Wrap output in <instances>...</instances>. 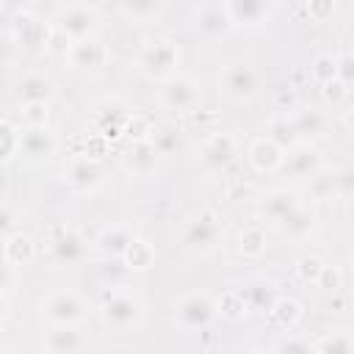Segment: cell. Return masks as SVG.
<instances>
[{
	"label": "cell",
	"instance_id": "52a82bcc",
	"mask_svg": "<svg viewBox=\"0 0 354 354\" xmlns=\"http://www.w3.org/2000/svg\"><path fill=\"white\" fill-rule=\"evenodd\" d=\"M50 257L55 266L77 268L91 257V243L75 227H58L55 235L50 238Z\"/></svg>",
	"mask_w": 354,
	"mask_h": 354
},
{
	"label": "cell",
	"instance_id": "44dd1931",
	"mask_svg": "<svg viewBox=\"0 0 354 354\" xmlns=\"http://www.w3.org/2000/svg\"><path fill=\"white\" fill-rule=\"evenodd\" d=\"M301 315H304V310H301V301L299 299H293V296H277L274 304L266 310V324H268L271 332L285 335V332H293L296 329V324L301 321Z\"/></svg>",
	"mask_w": 354,
	"mask_h": 354
},
{
	"label": "cell",
	"instance_id": "7bdbcfd3",
	"mask_svg": "<svg viewBox=\"0 0 354 354\" xmlns=\"http://www.w3.org/2000/svg\"><path fill=\"white\" fill-rule=\"evenodd\" d=\"M155 133V124L141 116V113H130L127 124H124V136H130V141H138V138H152Z\"/></svg>",
	"mask_w": 354,
	"mask_h": 354
},
{
	"label": "cell",
	"instance_id": "db71d44e",
	"mask_svg": "<svg viewBox=\"0 0 354 354\" xmlns=\"http://www.w3.org/2000/svg\"><path fill=\"white\" fill-rule=\"evenodd\" d=\"M33 0H0V8L8 14H19V11H30Z\"/></svg>",
	"mask_w": 354,
	"mask_h": 354
},
{
	"label": "cell",
	"instance_id": "9a60e30c",
	"mask_svg": "<svg viewBox=\"0 0 354 354\" xmlns=\"http://www.w3.org/2000/svg\"><path fill=\"white\" fill-rule=\"evenodd\" d=\"M55 149H58V138L47 124L19 127V155L30 160H41V158L55 155Z\"/></svg>",
	"mask_w": 354,
	"mask_h": 354
},
{
	"label": "cell",
	"instance_id": "2e32d148",
	"mask_svg": "<svg viewBox=\"0 0 354 354\" xmlns=\"http://www.w3.org/2000/svg\"><path fill=\"white\" fill-rule=\"evenodd\" d=\"M246 160H249V166H252L254 171H260V174H274V171L282 169L285 149H282L279 144H274V141L263 133V136H257V138L249 141V147H246Z\"/></svg>",
	"mask_w": 354,
	"mask_h": 354
},
{
	"label": "cell",
	"instance_id": "d590c367",
	"mask_svg": "<svg viewBox=\"0 0 354 354\" xmlns=\"http://www.w3.org/2000/svg\"><path fill=\"white\" fill-rule=\"evenodd\" d=\"M163 0H122V14L133 22H149L160 14Z\"/></svg>",
	"mask_w": 354,
	"mask_h": 354
},
{
	"label": "cell",
	"instance_id": "603a6c76",
	"mask_svg": "<svg viewBox=\"0 0 354 354\" xmlns=\"http://www.w3.org/2000/svg\"><path fill=\"white\" fill-rule=\"evenodd\" d=\"M290 119H293L301 141H315L329 133V116H326V111H321L315 105H296L290 111Z\"/></svg>",
	"mask_w": 354,
	"mask_h": 354
},
{
	"label": "cell",
	"instance_id": "4fadbf2b",
	"mask_svg": "<svg viewBox=\"0 0 354 354\" xmlns=\"http://www.w3.org/2000/svg\"><path fill=\"white\" fill-rule=\"evenodd\" d=\"M238 160V141L230 133H210L199 147V163L207 171H224Z\"/></svg>",
	"mask_w": 354,
	"mask_h": 354
},
{
	"label": "cell",
	"instance_id": "bcb514c9",
	"mask_svg": "<svg viewBox=\"0 0 354 354\" xmlns=\"http://www.w3.org/2000/svg\"><path fill=\"white\" fill-rule=\"evenodd\" d=\"M335 77L343 86L351 88V83H354V55L348 50H343L340 55H335Z\"/></svg>",
	"mask_w": 354,
	"mask_h": 354
},
{
	"label": "cell",
	"instance_id": "4dcf8cb0",
	"mask_svg": "<svg viewBox=\"0 0 354 354\" xmlns=\"http://www.w3.org/2000/svg\"><path fill=\"white\" fill-rule=\"evenodd\" d=\"M266 249H268V235H266L263 224H249V227L241 230V235H238V252L243 257L257 260V257L266 254Z\"/></svg>",
	"mask_w": 354,
	"mask_h": 354
},
{
	"label": "cell",
	"instance_id": "f6af8a7d",
	"mask_svg": "<svg viewBox=\"0 0 354 354\" xmlns=\"http://www.w3.org/2000/svg\"><path fill=\"white\" fill-rule=\"evenodd\" d=\"M152 144L158 147L160 155H171V152L180 149V130H174V127L155 130V133H152Z\"/></svg>",
	"mask_w": 354,
	"mask_h": 354
},
{
	"label": "cell",
	"instance_id": "30bf717a",
	"mask_svg": "<svg viewBox=\"0 0 354 354\" xmlns=\"http://www.w3.org/2000/svg\"><path fill=\"white\" fill-rule=\"evenodd\" d=\"M130 108L119 100V97H105L94 105V113H91V130L100 133L102 138L108 141H116L119 136H124V124L130 119Z\"/></svg>",
	"mask_w": 354,
	"mask_h": 354
},
{
	"label": "cell",
	"instance_id": "7402d4cb",
	"mask_svg": "<svg viewBox=\"0 0 354 354\" xmlns=\"http://www.w3.org/2000/svg\"><path fill=\"white\" fill-rule=\"evenodd\" d=\"M55 28L69 39L77 41L88 33H94V11L86 6H69L55 17Z\"/></svg>",
	"mask_w": 354,
	"mask_h": 354
},
{
	"label": "cell",
	"instance_id": "ac0fdd59",
	"mask_svg": "<svg viewBox=\"0 0 354 354\" xmlns=\"http://www.w3.org/2000/svg\"><path fill=\"white\" fill-rule=\"evenodd\" d=\"M321 166H324V155H321L318 147L310 144V141H301V144H296L293 149H288V152H285V160H282V169H285L290 177H299V180H307V177L315 174Z\"/></svg>",
	"mask_w": 354,
	"mask_h": 354
},
{
	"label": "cell",
	"instance_id": "7c38bea8",
	"mask_svg": "<svg viewBox=\"0 0 354 354\" xmlns=\"http://www.w3.org/2000/svg\"><path fill=\"white\" fill-rule=\"evenodd\" d=\"M64 183L72 194H94L102 185V160L72 155L64 166Z\"/></svg>",
	"mask_w": 354,
	"mask_h": 354
},
{
	"label": "cell",
	"instance_id": "1f68e13d",
	"mask_svg": "<svg viewBox=\"0 0 354 354\" xmlns=\"http://www.w3.org/2000/svg\"><path fill=\"white\" fill-rule=\"evenodd\" d=\"M122 263L130 268V274L149 268V266L155 263V249H152V243H149L147 238L136 235V238L127 243V249H124V254H122Z\"/></svg>",
	"mask_w": 354,
	"mask_h": 354
},
{
	"label": "cell",
	"instance_id": "9f6ffc18",
	"mask_svg": "<svg viewBox=\"0 0 354 354\" xmlns=\"http://www.w3.org/2000/svg\"><path fill=\"white\" fill-rule=\"evenodd\" d=\"M105 0H86V8H100Z\"/></svg>",
	"mask_w": 354,
	"mask_h": 354
},
{
	"label": "cell",
	"instance_id": "ab89813d",
	"mask_svg": "<svg viewBox=\"0 0 354 354\" xmlns=\"http://www.w3.org/2000/svg\"><path fill=\"white\" fill-rule=\"evenodd\" d=\"M321 94H324V100H326V105H329L332 111H340V108L348 102L351 88H348V86H343L337 77H332V80L321 83Z\"/></svg>",
	"mask_w": 354,
	"mask_h": 354
},
{
	"label": "cell",
	"instance_id": "484cf974",
	"mask_svg": "<svg viewBox=\"0 0 354 354\" xmlns=\"http://www.w3.org/2000/svg\"><path fill=\"white\" fill-rule=\"evenodd\" d=\"M315 224H318V216H315V210H310L307 205H296L288 216H282L274 227L279 230V235H285V238H304V235H310L313 230H315Z\"/></svg>",
	"mask_w": 354,
	"mask_h": 354
},
{
	"label": "cell",
	"instance_id": "e0dca14e",
	"mask_svg": "<svg viewBox=\"0 0 354 354\" xmlns=\"http://www.w3.org/2000/svg\"><path fill=\"white\" fill-rule=\"evenodd\" d=\"M160 158L163 155L158 152V147L152 144V138H138V141H130V147L122 155V163H124L127 174H133V177H149L158 169Z\"/></svg>",
	"mask_w": 354,
	"mask_h": 354
},
{
	"label": "cell",
	"instance_id": "b9f144b4",
	"mask_svg": "<svg viewBox=\"0 0 354 354\" xmlns=\"http://www.w3.org/2000/svg\"><path fill=\"white\" fill-rule=\"evenodd\" d=\"M108 149H111V141L108 138H102L100 133H88L86 138H83V147H80V152L77 155H86V158H94V160H102L105 155H108Z\"/></svg>",
	"mask_w": 354,
	"mask_h": 354
},
{
	"label": "cell",
	"instance_id": "ffe728a7",
	"mask_svg": "<svg viewBox=\"0 0 354 354\" xmlns=\"http://www.w3.org/2000/svg\"><path fill=\"white\" fill-rule=\"evenodd\" d=\"M194 25H196V33H199L205 41H218V39H224V36H230V33L235 30L221 3L202 6V8L196 11V22H194Z\"/></svg>",
	"mask_w": 354,
	"mask_h": 354
},
{
	"label": "cell",
	"instance_id": "6f0895ef",
	"mask_svg": "<svg viewBox=\"0 0 354 354\" xmlns=\"http://www.w3.org/2000/svg\"><path fill=\"white\" fill-rule=\"evenodd\" d=\"M3 72H6V58H0V80H3Z\"/></svg>",
	"mask_w": 354,
	"mask_h": 354
},
{
	"label": "cell",
	"instance_id": "9c48e42d",
	"mask_svg": "<svg viewBox=\"0 0 354 354\" xmlns=\"http://www.w3.org/2000/svg\"><path fill=\"white\" fill-rule=\"evenodd\" d=\"M224 238V224L218 218V213L213 210H199L183 230V243L194 252H213Z\"/></svg>",
	"mask_w": 354,
	"mask_h": 354
},
{
	"label": "cell",
	"instance_id": "8fae6325",
	"mask_svg": "<svg viewBox=\"0 0 354 354\" xmlns=\"http://www.w3.org/2000/svg\"><path fill=\"white\" fill-rule=\"evenodd\" d=\"M64 58H66V64L75 66V69H83V72H100V69L111 61V50H108V44H105L100 36L88 33V36L72 41V44L66 47Z\"/></svg>",
	"mask_w": 354,
	"mask_h": 354
},
{
	"label": "cell",
	"instance_id": "e575fe53",
	"mask_svg": "<svg viewBox=\"0 0 354 354\" xmlns=\"http://www.w3.org/2000/svg\"><path fill=\"white\" fill-rule=\"evenodd\" d=\"M241 290H243L246 307H249V310H260V313H266V310L274 304V299L279 296L271 282H252V285H246V288H241Z\"/></svg>",
	"mask_w": 354,
	"mask_h": 354
},
{
	"label": "cell",
	"instance_id": "d6986e66",
	"mask_svg": "<svg viewBox=\"0 0 354 354\" xmlns=\"http://www.w3.org/2000/svg\"><path fill=\"white\" fill-rule=\"evenodd\" d=\"M86 346H88V337L80 332V324H66V326L50 324V332L41 337V348L50 354H72Z\"/></svg>",
	"mask_w": 354,
	"mask_h": 354
},
{
	"label": "cell",
	"instance_id": "f907efd6",
	"mask_svg": "<svg viewBox=\"0 0 354 354\" xmlns=\"http://www.w3.org/2000/svg\"><path fill=\"white\" fill-rule=\"evenodd\" d=\"M354 191V171L351 169H337V196L348 199Z\"/></svg>",
	"mask_w": 354,
	"mask_h": 354
},
{
	"label": "cell",
	"instance_id": "816d5d0a",
	"mask_svg": "<svg viewBox=\"0 0 354 354\" xmlns=\"http://www.w3.org/2000/svg\"><path fill=\"white\" fill-rule=\"evenodd\" d=\"M14 285H17V268H14V266H8V263L0 257V293L11 290Z\"/></svg>",
	"mask_w": 354,
	"mask_h": 354
},
{
	"label": "cell",
	"instance_id": "ee69618b",
	"mask_svg": "<svg viewBox=\"0 0 354 354\" xmlns=\"http://www.w3.org/2000/svg\"><path fill=\"white\" fill-rule=\"evenodd\" d=\"M315 288H321V290H326V293H337V290L343 288V271H340L337 266L324 263V268H321V274H318V279H315Z\"/></svg>",
	"mask_w": 354,
	"mask_h": 354
},
{
	"label": "cell",
	"instance_id": "11a10c76",
	"mask_svg": "<svg viewBox=\"0 0 354 354\" xmlns=\"http://www.w3.org/2000/svg\"><path fill=\"white\" fill-rule=\"evenodd\" d=\"M6 315H8V299H6V293H0V324L6 321Z\"/></svg>",
	"mask_w": 354,
	"mask_h": 354
},
{
	"label": "cell",
	"instance_id": "8d00e7d4",
	"mask_svg": "<svg viewBox=\"0 0 354 354\" xmlns=\"http://www.w3.org/2000/svg\"><path fill=\"white\" fill-rule=\"evenodd\" d=\"M19 155V127L8 119H0V166Z\"/></svg>",
	"mask_w": 354,
	"mask_h": 354
},
{
	"label": "cell",
	"instance_id": "f1b7e54d",
	"mask_svg": "<svg viewBox=\"0 0 354 354\" xmlns=\"http://www.w3.org/2000/svg\"><path fill=\"white\" fill-rule=\"evenodd\" d=\"M266 136H268L274 144H279L285 152L293 149L296 144H301V136H299V130H296L290 113H277V116L266 124Z\"/></svg>",
	"mask_w": 354,
	"mask_h": 354
},
{
	"label": "cell",
	"instance_id": "7dc6e473",
	"mask_svg": "<svg viewBox=\"0 0 354 354\" xmlns=\"http://www.w3.org/2000/svg\"><path fill=\"white\" fill-rule=\"evenodd\" d=\"M271 348H274V351H288V354H293V351H299V354H310V351H313V343H310L307 337H296V335L285 332V337L277 340Z\"/></svg>",
	"mask_w": 354,
	"mask_h": 354
},
{
	"label": "cell",
	"instance_id": "f35d334b",
	"mask_svg": "<svg viewBox=\"0 0 354 354\" xmlns=\"http://www.w3.org/2000/svg\"><path fill=\"white\" fill-rule=\"evenodd\" d=\"M332 77H335V55L332 53H318L313 58V64H310V80L315 86H321V83H326Z\"/></svg>",
	"mask_w": 354,
	"mask_h": 354
},
{
	"label": "cell",
	"instance_id": "60d3db41",
	"mask_svg": "<svg viewBox=\"0 0 354 354\" xmlns=\"http://www.w3.org/2000/svg\"><path fill=\"white\" fill-rule=\"evenodd\" d=\"M19 119H22V127L47 124V119H50V102H22Z\"/></svg>",
	"mask_w": 354,
	"mask_h": 354
},
{
	"label": "cell",
	"instance_id": "6da1fadb",
	"mask_svg": "<svg viewBox=\"0 0 354 354\" xmlns=\"http://www.w3.org/2000/svg\"><path fill=\"white\" fill-rule=\"evenodd\" d=\"M100 318L113 332H133L144 318L141 299L127 285H111L100 299Z\"/></svg>",
	"mask_w": 354,
	"mask_h": 354
},
{
	"label": "cell",
	"instance_id": "d6a6232c",
	"mask_svg": "<svg viewBox=\"0 0 354 354\" xmlns=\"http://www.w3.org/2000/svg\"><path fill=\"white\" fill-rule=\"evenodd\" d=\"M216 310L221 318L227 321H241L249 315V307H246V299H243V290L241 288H227L221 290V296L216 299Z\"/></svg>",
	"mask_w": 354,
	"mask_h": 354
},
{
	"label": "cell",
	"instance_id": "5b68a950",
	"mask_svg": "<svg viewBox=\"0 0 354 354\" xmlns=\"http://www.w3.org/2000/svg\"><path fill=\"white\" fill-rule=\"evenodd\" d=\"M41 315L47 324H83L91 313V304L77 293V290H53L50 296L41 299Z\"/></svg>",
	"mask_w": 354,
	"mask_h": 354
},
{
	"label": "cell",
	"instance_id": "d4e9b609",
	"mask_svg": "<svg viewBox=\"0 0 354 354\" xmlns=\"http://www.w3.org/2000/svg\"><path fill=\"white\" fill-rule=\"evenodd\" d=\"M133 238H136V230H133L130 224H111V227H105V230L94 238L91 249L100 252L102 257H122L124 249H127V243H130Z\"/></svg>",
	"mask_w": 354,
	"mask_h": 354
},
{
	"label": "cell",
	"instance_id": "8992f818",
	"mask_svg": "<svg viewBox=\"0 0 354 354\" xmlns=\"http://www.w3.org/2000/svg\"><path fill=\"white\" fill-rule=\"evenodd\" d=\"M218 86L232 102H252L263 88V77L252 64L238 61L224 66V72L218 75Z\"/></svg>",
	"mask_w": 354,
	"mask_h": 354
},
{
	"label": "cell",
	"instance_id": "c3c4849f",
	"mask_svg": "<svg viewBox=\"0 0 354 354\" xmlns=\"http://www.w3.org/2000/svg\"><path fill=\"white\" fill-rule=\"evenodd\" d=\"M335 8H337V0H307V17H310L313 22H326V19H332Z\"/></svg>",
	"mask_w": 354,
	"mask_h": 354
},
{
	"label": "cell",
	"instance_id": "f5cc1de1",
	"mask_svg": "<svg viewBox=\"0 0 354 354\" xmlns=\"http://www.w3.org/2000/svg\"><path fill=\"white\" fill-rule=\"evenodd\" d=\"M274 105H277V111H293L299 102H296V97H293V88H282V91H277V97H274Z\"/></svg>",
	"mask_w": 354,
	"mask_h": 354
},
{
	"label": "cell",
	"instance_id": "ba28073f",
	"mask_svg": "<svg viewBox=\"0 0 354 354\" xmlns=\"http://www.w3.org/2000/svg\"><path fill=\"white\" fill-rule=\"evenodd\" d=\"M50 33H53V25L44 22L41 17H36L33 11L11 14V41L19 50H25V53H41V50H47Z\"/></svg>",
	"mask_w": 354,
	"mask_h": 354
},
{
	"label": "cell",
	"instance_id": "680465c9",
	"mask_svg": "<svg viewBox=\"0 0 354 354\" xmlns=\"http://www.w3.org/2000/svg\"><path fill=\"white\" fill-rule=\"evenodd\" d=\"M199 3H202V0H199Z\"/></svg>",
	"mask_w": 354,
	"mask_h": 354
},
{
	"label": "cell",
	"instance_id": "836d02e7",
	"mask_svg": "<svg viewBox=\"0 0 354 354\" xmlns=\"http://www.w3.org/2000/svg\"><path fill=\"white\" fill-rule=\"evenodd\" d=\"M310 343H313V351H318V354H351L354 351V337L346 329L326 332V335H321L318 340H310Z\"/></svg>",
	"mask_w": 354,
	"mask_h": 354
},
{
	"label": "cell",
	"instance_id": "5bb4252c",
	"mask_svg": "<svg viewBox=\"0 0 354 354\" xmlns=\"http://www.w3.org/2000/svg\"><path fill=\"white\" fill-rule=\"evenodd\" d=\"M232 28H263L277 8V0H224Z\"/></svg>",
	"mask_w": 354,
	"mask_h": 354
},
{
	"label": "cell",
	"instance_id": "83f0119b",
	"mask_svg": "<svg viewBox=\"0 0 354 354\" xmlns=\"http://www.w3.org/2000/svg\"><path fill=\"white\" fill-rule=\"evenodd\" d=\"M33 257H36V241H33L28 232L17 230V232H11V235L3 241V260H6L8 266L22 268V266L33 263Z\"/></svg>",
	"mask_w": 354,
	"mask_h": 354
},
{
	"label": "cell",
	"instance_id": "681fc988",
	"mask_svg": "<svg viewBox=\"0 0 354 354\" xmlns=\"http://www.w3.org/2000/svg\"><path fill=\"white\" fill-rule=\"evenodd\" d=\"M17 230H19V213L8 205H0V241H6Z\"/></svg>",
	"mask_w": 354,
	"mask_h": 354
},
{
	"label": "cell",
	"instance_id": "4316f807",
	"mask_svg": "<svg viewBox=\"0 0 354 354\" xmlns=\"http://www.w3.org/2000/svg\"><path fill=\"white\" fill-rule=\"evenodd\" d=\"M55 97V83L41 75V72H30L17 83V100L22 102H53Z\"/></svg>",
	"mask_w": 354,
	"mask_h": 354
},
{
	"label": "cell",
	"instance_id": "7a4b0ae2",
	"mask_svg": "<svg viewBox=\"0 0 354 354\" xmlns=\"http://www.w3.org/2000/svg\"><path fill=\"white\" fill-rule=\"evenodd\" d=\"M177 66H180V47H177L171 39H166V36L149 39V41L136 53V69H138L144 77L155 80V83H160V80H166L169 75H174Z\"/></svg>",
	"mask_w": 354,
	"mask_h": 354
},
{
	"label": "cell",
	"instance_id": "74e56055",
	"mask_svg": "<svg viewBox=\"0 0 354 354\" xmlns=\"http://www.w3.org/2000/svg\"><path fill=\"white\" fill-rule=\"evenodd\" d=\"M321 268H324V260H321L318 254H301V257L296 260V266H293L299 282H304V285H315Z\"/></svg>",
	"mask_w": 354,
	"mask_h": 354
},
{
	"label": "cell",
	"instance_id": "f546056e",
	"mask_svg": "<svg viewBox=\"0 0 354 354\" xmlns=\"http://www.w3.org/2000/svg\"><path fill=\"white\" fill-rule=\"evenodd\" d=\"M307 194L315 202H324V199L337 196V169L321 166L315 174H310L307 177Z\"/></svg>",
	"mask_w": 354,
	"mask_h": 354
},
{
	"label": "cell",
	"instance_id": "277c9868",
	"mask_svg": "<svg viewBox=\"0 0 354 354\" xmlns=\"http://www.w3.org/2000/svg\"><path fill=\"white\" fill-rule=\"evenodd\" d=\"M202 100V83L191 75H183V72H174L169 75L166 80L158 83V102L163 111H171V113H185L191 108H196Z\"/></svg>",
	"mask_w": 354,
	"mask_h": 354
},
{
	"label": "cell",
	"instance_id": "3957f363",
	"mask_svg": "<svg viewBox=\"0 0 354 354\" xmlns=\"http://www.w3.org/2000/svg\"><path fill=\"white\" fill-rule=\"evenodd\" d=\"M218 318L216 299L207 290H191L174 301V324L183 332H202Z\"/></svg>",
	"mask_w": 354,
	"mask_h": 354
},
{
	"label": "cell",
	"instance_id": "cb8c5ba5",
	"mask_svg": "<svg viewBox=\"0 0 354 354\" xmlns=\"http://www.w3.org/2000/svg\"><path fill=\"white\" fill-rule=\"evenodd\" d=\"M299 202H301V199H299L296 191H290V188H271V191H266V194L260 196L257 210H260V216H263L266 221L277 224V221H279L282 216H288Z\"/></svg>",
	"mask_w": 354,
	"mask_h": 354
}]
</instances>
